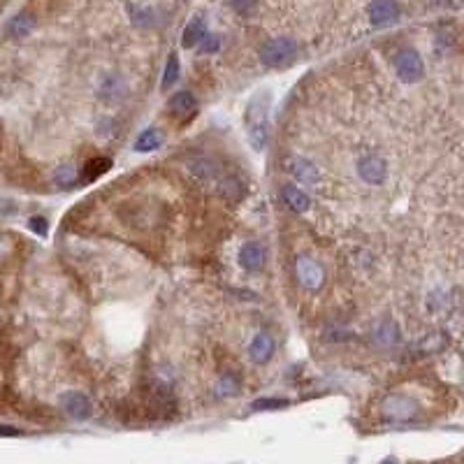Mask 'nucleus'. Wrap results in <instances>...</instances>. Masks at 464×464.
<instances>
[{"label":"nucleus","instance_id":"nucleus-3","mask_svg":"<svg viewBox=\"0 0 464 464\" xmlns=\"http://www.w3.org/2000/svg\"><path fill=\"white\" fill-rule=\"evenodd\" d=\"M420 414V404L409 395H390L383 401V416L395 423H406Z\"/></svg>","mask_w":464,"mask_h":464},{"label":"nucleus","instance_id":"nucleus-25","mask_svg":"<svg viewBox=\"0 0 464 464\" xmlns=\"http://www.w3.org/2000/svg\"><path fill=\"white\" fill-rule=\"evenodd\" d=\"M28 225L33 227V232H38V234H47V221L42 216H33Z\"/></svg>","mask_w":464,"mask_h":464},{"label":"nucleus","instance_id":"nucleus-26","mask_svg":"<svg viewBox=\"0 0 464 464\" xmlns=\"http://www.w3.org/2000/svg\"><path fill=\"white\" fill-rule=\"evenodd\" d=\"M14 434H19V430H16V427L0 425V436H14Z\"/></svg>","mask_w":464,"mask_h":464},{"label":"nucleus","instance_id":"nucleus-9","mask_svg":"<svg viewBox=\"0 0 464 464\" xmlns=\"http://www.w3.org/2000/svg\"><path fill=\"white\" fill-rule=\"evenodd\" d=\"M399 3L397 0H374L369 5V19L374 26H390L399 19Z\"/></svg>","mask_w":464,"mask_h":464},{"label":"nucleus","instance_id":"nucleus-12","mask_svg":"<svg viewBox=\"0 0 464 464\" xmlns=\"http://www.w3.org/2000/svg\"><path fill=\"white\" fill-rule=\"evenodd\" d=\"M249 353L253 357V362H267L269 357H272L274 353V339L272 335H267V332H260V335H256V339L251 341V348H249Z\"/></svg>","mask_w":464,"mask_h":464},{"label":"nucleus","instance_id":"nucleus-11","mask_svg":"<svg viewBox=\"0 0 464 464\" xmlns=\"http://www.w3.org/2000/svg\"><path fill=\"white\" fill-rule=\"evenodd\" d=\"M281 198H284V203L291 207L293 212H297V214L309 212V207H311L309 195H306L302 188L293 186V183H286V186L281 188Z\"/></svg>","mask_w":464,"mask_h":464},{"label":"nucleus","instance_id":"nucleus-17","mask_svg":"<svg viewBox=\"0 0 464 464\" xmlns=\"http://www.w3.org/2000/svg\"><path fill=\"white\" fill-rule=\"evenodd\" d=\"M161 144H163V133H161V130H156V128H149L135 139V151L149 153V151H153V149H158Z\"/></svg>","mask_w":464,"mask_h":464},{"label":"nucleus","instance_id":"nucleus-27","mask_svg":"<svg viewBox=\"0 0 464 464\" xmlns=\"http://www.w3.org/2000/svg\"><path fill=\"white\" fill-rule=\"evenodd\" d=\"M383 464H397V462H395V460H392V458H390V460H385Z\"/></svg>","mask_w":464,"mask_h":464},{"label":"nucleus","instance_id":"nucleus-16","mask_svg":"<svg viewBox=\"0 0 464 464\" xmlns=\"http://www.w3.org/2000/svg\"><path fill=\"white\" fill-rule=\"evenodd\" d=\"M207 38V23L203 16H195L188 26H186V31H183V47H195L200 45Z\"/></svg>","mask_w":464,"mask_h":464},{"label":"nucleus","instance_id":"nucleus-5","mask_svg":"<svg viewBox=\"0 0 464 464\" xmlns=\"http://www.w3.org/2000/svg\"><path fill=\"white\" fill-rule=\"evenodd\" d=\"M357 174L367 183H372V186H381L388 179V163L376 153H365L357 158Z\"/></svg>","mask_w":464,"mask_h":464},{"label":"nucleus","instance_id":"nucleus-21","mask_svg":"<svg viewBox=\"0 0 464 464\" xmlns=\"http://www.w3.org/2000/svg\"><path fill=\"white\" fill-rule=\"evenodd\" d=\"M376 339H379V344H395L397 341V328L392 325V323H385V325L379 328V332H376Z\"/></svg>","mask_w":464,"mask_h":464},{"label":"nucleus","instance_id":"nucleus-13","mask_svg":"<svg viewBox=\"0 0 464 464\" xmlns=\"http://www.w3.org/2000/svg\"><path fill=\"white\" fill-rule=\"evenodd\" d=\"M198 107V100H195V95H193L190 91H179V93H174L170 102H168V109L172 114H177V117H188V114H193Z\"/></svg>","mask_w":464,"mask_h":464},{"label":"nucleus","instance_id":"nucleus-15","mask_svg":"<svg viewBox=\"0 0 464 464\" xmlns=\"http://www.w3.org/2000/svg\"><path fill=\"white\" fill-rule=\"evenodd\" d=\"M33 28H35V16L31 12H21L7 23V35L14 40H21V38H26V35H31Z\"/></svg>","mask_w":464,"mask_h":464},{"label":"nucleus","instance_id":"nucleus-1","mask_svg":"<svg viewBox=\"0 0 464 464\" xmlns=\"http://www.w3.org/2000/svg\"><path fill=\"white\" fill-rule=\"evenodd\" d=\"M267 112H269V98L260 93L253 98L247 109V128H249V142L256 151H262L269 137V124H267Z\"/></svg>","mask_w":464,"mask_h":464},{"label":"nucleus","instance_id":"nucleus-2","mask_svg":"<svg viewBox=\"0 0 464 464\" xmlns=\"http://www.w3.org/2000/svg\"><path fill=\"white\" fill-rule=\"evenodd\" d=\"M297 42L291 38H276L269 40L260 47V60L269 68H284L297 56Z\"/></svg>","mask_w":464,"mask_h":464},{"label":"nucleus","instance_id":"nucleus-14","mask_svg":"<svg viewBox=\"0 0 464 464\" xmlns=\"http://www.w3.org/2000/svg\"><path fill=\"white\" fill-rule=\"evenodd\" d=\"M112 170V158H104V156H98V158H91L89 163L82 168V183H91L95 179H100L104 172Z\"/></svg>","mask_w":464,"mask_h":464},{"label":"nucleus","instance_id":"nucleus-23","mask_svg":"<svg viewBox=\"0 0 464 464\" xmlns=\"http://www.w3.org/2000/svg\"><path fill=\"white\" fill-rule=\"evenodd\" d=\"M227 5L232 7L234 12H239V14H249L253 7L258 5V0H227Z\"/></svg>","mask_w":464,"mask_h":464},{"label":"nucleus","instance_id":"nucleus-24","mask_svg":"<svg viewBox=\"0 0 464 464\" xmlns=\"http://www.w3.org/2000/svg\"><path fill=\"white\" fill-rule=\"evenodd\" d=\"M218 47H221V40L214 38V35H207V38L200 42V49H203L205 54H214V51H218Z\"/></svg>","mask_w":464,"mask_h":464},{"label":"nucleus","instance_id":"nucleus-18","mask_svg":"<svg viewBox=\"0 0 464 464\" xmlns=\"http://www.w3.org/2000/svg\"><path fill=\"white\" fill-rule=\"evenodd\" d=\"M77 181H80V177H77L72 165H63V168H58L54 172V183L58 188H72Z\"/></svg>","mask_w":464,"mask_h":464},{"label":"nucleus","instance_id":"nucleus-8","mask_svg":"<svg viewBox=\"0 0 464 464\" xmlns=\"http://www.w3.org/2000/svg\"><path fill=\"white\" fill-rule=\"evenodd\" d=\"M60 406H63V411L70 416V418H75V420H86L91 416V399L84 395V392H65L63 397H60Z\"/></svg>","mask_w":464,"mask_h":464},{"label":"nucleus","instance_id":"nucleus-6","mask_svg":"<svg viewBox=\"0 0 464 464\" xmlns=\"http://www.w3.org/2000/svg\"><path fill=\"white\" fill-rule=\"evenodd\" d=\"M295 272H297V279H300V284L304 288H309V291H318L325 281V272H323V267L318 265L316 260L311 258H297V265H295Z\"/></svg>","mask_w":464,"mask_h":464},{"label":"nucleus","instance_id":"nucleus-22","mask_svg":"<svg viewBox=\"0 0 464 464\" xmlns=\"http://www.w3.org/2000/svg\"><path fill=\"white\" fill-rule=\"evenodd\" d=\"M288 401L286 399H256L251 404L253 411H276V409H286Z\"/></svg>","mask_w":464,"mask_h":464},{"label":"nucleus","instance_id":"nucleus-4","mask_svg":"<svg viewBox=\"0 0 464 464\" xmlns=\"http://www.w3.org/2000/svg\"><path fill=\"white\" fill-rule=\"evenodd\" d=\"M395 70H397V77L401 82L414 84L423 77L425 65H423V58H420L416 49H404V51H399L397 58H395Z\"/></svg>","mask_w":464,"mask_h":464},{"label":"nucleus","instance_id":"nucleus-19","mask_svg":"<svg viewBox=\"0 0 464 464\" xmlns=\"http://www.w3.org/2000/svg\"><path fill=\"white\" fill-rule=\"evenodd\" d=\"M179 70H181V65H179L177 54H170L168 65H165V72H163V89H172V86L177 84V80H179Z\"/></svg>","mask_w":464,"mask_h":464},{"label":"nucleus","instance_id":"nucleus-20","mask_svg":"<svg viewBox=\"0 0 464 464\" xmlns=\"http://www.w3.org/2000/svg\"><path fill=\"white\" fill-rule=\"evenodd\" d=\"M237 390H239V383H237V379H234L232 374L221 376V379H218V383H216V392H218L221 397H232Z\"/></svg>","mask_w":464,"mask_h":464},{"label":"nucleus","instance_id":"nucleus-7","mask_svg":"<svg viewBox=\"0 0 464 464\" xmlns=\"http://www.w3.org/2000/svg\"><path fill=\"white\" fill-rule=\"evenodd\" d=\"M288 172L293 174V179L304 183V186H316L320 181V170L309 158H302V156H293L288 161Z\"/></svg>","mask_w":464,"mask_h":464},{"label":"nucleus","instance_id":"nucleus-10","mask_svg":"<svg viewBox=\"0 0 464 464\" xmlns=\"http://www.w3.org/2000/svg\"><path fill=\"white\" fill-rule=\"evenodd\" d=\"M239 265L247 269V272H260L265 267V249L256 242L244 244L239 249Z\"/></svg>","mask_w":464,"mask_h":464}]
</instances>
